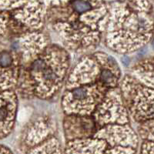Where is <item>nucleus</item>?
Masks as SVG:
<instances>
[{
	"mask_svg": "<svg viewBox=\"0 0 154 154\" xmlns=\"http://www.w3.org/2000/svg\"><path fill=\"white\" fill-rule=\"evenodd\" d=\"M135 6L119 5L109 16L106 41L118 53H130L144 46L152 36L153 23L142 2Z\"/></svg>",
	"mask_w": 154,
	"mask_h": 154,
	"instance_id": "nucleus-1",
	"label": "nucleus"
},
{
	"mask_svg": "<svg viewBox=\"0 0 154 154\" xmlns=\"http://www.w3.org/2000/svg\"><path fill=\"white\" fill-rule=\"evenodd\" d=\"M69 67V56L63 48L49 46L29 63L24 73L19 74L18 82L29 80L21 88L25 93L30 84L31 94L41 99H49L61 89Z\"/></svg>",
	"mask_w": 154,
	"mask_h": 154,
	"instance_id": "nucleus-2",
	"label": "nucleus"
},
{
	"mask_svg": "<svg viewBox=\"0 0 154 154\" xmlns=\"http://www.w3.org/2000/svg\"><path fill=\"white\" fill-rule=\"evenodd\" d=\"M109 90L101 82L66 89L62 100L63 110L66 115L92 116Z\"/></svg>",
	"mask_w": 154,
	"mask_h": 154,
	"instance_id": "nucleus-3",
	"label": "nucleus"
},
{
	"mask_svg": "<svg viewBox=\"0 0 154 154\" xmlns=\"http://www.w3.org/2000/svg\"><path fill=\"white\" fill-rule=\"evenodd\" d=\"M125 105L139 122L154 119V90L139 84L133 77L126 76L122 84Z\"/></svg>",
	"mask_w": 154,
	"mask_h": 154,
	"instance_id": "nucleus-4",
	"label": "nucleus"
},
{
	"mask_svg": "<svg viewBox=\"0 0 154 154\" xmlns=\"http://www.w3.org/2000/svg\"><path fill=\"white\" fill-rule=\"evenodd\" d=\"M116 88L109 90L105 98L97 106L92 116L96 126L108 125H126L129 123V116L123 98Z\"/></svg>",
	"mask_w": 154,
	"mask_h": 154,
	"instance_id": "nucleus-5",
	"label": "nucleus"
},
{
	"mask_svg": "<svg viewBox=\"0 0 154 154\" xmlns=\"http://www.w3.org/2000/svg\"><path fill=\"white\" fill-rule=\"evenodd\" d=\"M105 140L111 147L123 146L136 149L138 144L137 135L129 125H108L98 129L94 137Z\"/></svg>",
	"mask_w": 154,
	"mask_h": 154,
	"instance_id": "nucleus-6",
	"label": "nucleus"
},
{
	"mask_svg": "<svg viewBox=\"0 0 154 154\" xmlns=\"http://www.w3.org/2000/svg\"><path fill=\"white\" fill-rule=\"evenodd\" d=\"M19 58L14 51L0 44V93L11 90L19 81Z\"/></svg>",
	"mask_w": 154,
	"mask_h": 154,
	"instance_id": "nucleus-7",
	"label": "nucleus"
},
{
	"mask_svg": "<svg viewBox=\"0 0 154 154\" xmlns=\"http://www.w3.org/2000/svg\"><path fill=\"white\" fill-rule=\"evenodd\" d=\"M64 128L69 141L91 138L97 131L96 122L92 116L67 115L64 119Z\"/></svg>",
	"mask_w": 154,
	"mask_h": 154,
	"instance_id": "nucleus-8",
	"label": "nucleus"
},
{
	"mask_svg": "<svg viewBox=\"0 0 154 154\" xmlns=\"http://www.w3.org/2000/svg\"><path fill=\"white\" fill-rule=\"evenodd\" d=\"M17 96L12 90L0 93V139L7 137L14 126Z\"/></svg>",
	"mask_w": 154,
	"mask_h": 154,
	"instance_id": "nucleus-9",
	"label": "nucleus"
},
{
	"mask_svg": "<svg viewBox=\"0 0 154 154\" xmlns=\"http://www.w3.org/2000/svg\"><path fill=\"white\" fill-rule=\"evenodd\" d=\"M109 146L105 140L91 138L69 141L66 146V154H104Z\"/></svg>",
	"mask_w": 154,
	"mask_h": 154,
	"instance_id": "nucleus-10",
	"label": "nucleus"
},
{
	"mask_svg": "<svg viewBox=\"0 0 154 154\" xmlns=\"http://www.w3.org/2000/svg\"><path fill=\"white\" fill-rule=\"evenodd\" d=\"M27 154H63V150L59 140L55 137H51L32 148Z\"/></svg>",
	"mask_w": 154,
	"mask_h": 154,
	"instance_id": "nucleus-11",
	"label": "nucleus"
},
{
	"mask_svg": "<svg viewBox=\"0 0 154 154\" xmlns=\"http://www.w3.org/2000/svg\"><path fill=\"white\" fill-rule=\"evenodd\" d=\"M11 14L8 13L7 10L0 9V35H5L10 29Z\"/></svg>",
	"mask_w": 154,
	"mask_h": 154,
	"instance_id": "nucleus-12",
	"label": "nucleus"
},
{
	"mask_svg": "<svg viewBox=\"0 0 154 154\" xmlns=\"http://www.w3.org/2000/svg\"><path fill=\"white\" fill-rule=\"evenodd\" d=\"M141 130L142 137L143 138L146 139L147 141L154 142V119L144 122Z\"/></svg>",
	"mask_w": 154,
	"mask_h": 154,
	"instance_id": "nucleus-13",
	"label": "nucleus"
},
{
	"mask_svg": "<svg viewBox=\"0 0 154 154\" xmlns=\"http://www.w3.org/2000/svg\"><path fill=\"white\" fill-rule=\"evenodd\" d=\"M0 154H12V152L8 149L7 147L0 145Z\"/></svg>",
	"mask_w": 154,
	"mask_h": 154,
	"instance_id": "nucleus-14",
	"label": "nucleus"
}]
</instances>
